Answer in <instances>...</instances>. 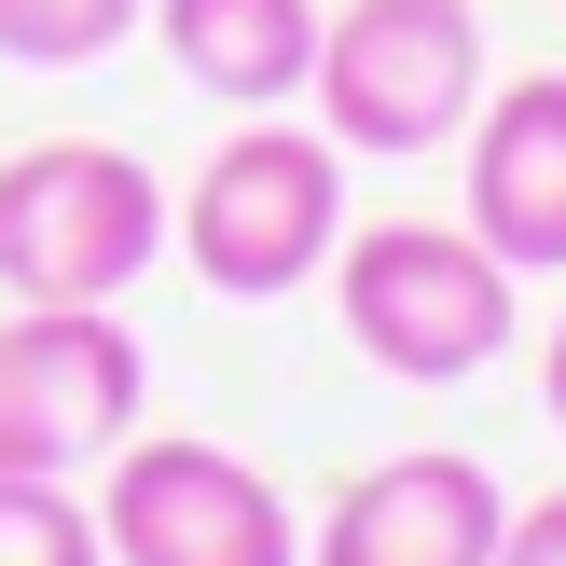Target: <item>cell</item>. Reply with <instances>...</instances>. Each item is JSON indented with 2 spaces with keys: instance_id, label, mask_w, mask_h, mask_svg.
Listing matches in <instances>:
<instances>
[{
  "instance_id": "6",
  "label": "cell",
  "mask_w": 566,
  "mask_h": 566,
  "mask_svg": "<svg viewBox=\"0 0 566 566\" xmlns=\"http://www.w3.org/2000/svg\"><path fill=\"white\" fill-rule=\"evenodd\" d=\"M138 332L111 304H14L0 318V470H83L138 442Z\"/></svg>"
},
{
  "instance_id": "1",
  "label": "cell",
  "mask_w": 566,
  "mask_h": 566,
  "mask_svg": "<svg viewBox=\"0 0 566 566\" xmlns=\"http://www.w3.org/2000/svg\"><path fill=\"white\" fill-rule=\"evenodd\" d=\"M332 249H346V138L249 111L180 193V263L221 304H291L304 276H332Z\"/></svg>"
},
{
  "instance_id": "8",
  "label": "cell",
  "mask_w": 566,
  "mask_h": 566,
  "mask_svg": "<svg viewBox=\"0 0 566 566\" xmlns=\"http://www.w3.org/2000/svg\"><path fill=\"white\" fill-rule=\"evenodd\" d=\"M457 153H470V235L512 276H566V70H525L497 111H470Z\"/></svg>"
},
{
  "instance_id": "7",
  "label": "cell",
  "mask_w": 566,
  "mask_h": 566,
  "mask_svg": "<svg viewBox=\"0 0 566 566\" xmlns=\"http://www.w3.org/2000/svg\"><path fill=\"white\" fill-rule=\"evenodd\" d=\"M512 497L470 457H387L304 525V566H497Z\"/></svg>"
},
{
  "instance_id": "9",
  "label": "cell",
  "mask_w": 566,
  "mask_h": 566,
  "mask_svg": "<svg viewBox=\"0 0 566 566\" xmlns=\"http://www.w3.org/2000/svg\"><path fill=\"white\" fill-rule=\"evenodd\" d=\"M166 42V70L193 83V97H221V111H291L304 83H318V0H153L138 14Z\"/></svg>"
},
{
  "instance_id": "10",
  "label": "cell",
  "mask_w": 566,
  "mask_h": 566,
  "mask_svg": "<svg viewBox=\"0 0 566 566\" xmlns=\"http://www.w3.org/2000/svg\"><path fill=\"white\" fill-rule=\"evenodd\" d=\"M0 566H111V539L55 470H0Z\"/></svg>"
},
{
  "instance_id": "3",
  "label": "cell",
  "mask_w": 566,
  "mask_h": 566,
  "mask_svg": "<svg viewBox=\"0 0 566 566\" xmlns=\"http://www.w3.org/2000/svg\"><path fill=\"white\" fill-rule=\"evenodd\" d=\"M166 263V180L111 138H42L0 166V291L14 304H125Z\"/></svg>"
},
{
  "instance_id": "11",
  "label": "cell",
  "mask_w": 566,
  "mask_h": 566,
  "mask_svg": "<svg viewBox=\"0 0 566 566\" xmlns=\"http://www.w3.org/2000/svg\"><path fill=\"white\" fill-rule=\"evenodd\" d=\"M153 0H0V55L14 70H97Z\"/></svg>"
},
{
  "instance_id": "2",
  "label": "cell",
  "mask_w": 566,
  "mask_h": 566,
  "mask_svg": "<svg viewBox=\"0 0 566 566\" xmlns=\"http://www.w3.org/2000/svg\"><path fill=\"white\" fill-rule=\"evenodd\" d=\"M332 304H346L359 359L401 387H457L512 346V263L470 221H359L332 249Z\"/></svg>"
},
{
  "instance_id": "13",
  "label": "cell",
  "mask_w": 566,
  "mask_h": 566,
  "mask_svg": "<svg viewBox=\"0 0 566 566\" xmlns=\"http://www.w3.org/2000/svg\"><path fill=\"white\" fill-rule=\"evenodd\" d=\"M539 401H553V429H566V318H553V346H539Z\"/></svg>"
},
{
  "instance_id": "12",
  "label": "cell",
  "mask_w": 566,
  "mask_h": 566,
  "mask_svg": "<svg viewBox=\"0 0 566 566\" xmlns=\"http://www.w3.org/2000/svg\"><path fill=\"white\" fill-rule=\"evenodd\" d=\"M497 566H566V484H553V497H525V512L497 525Z\"/></svg>"
},
{
  "instance_id": "4",
  "label": "cell",
  "mask_w": 566,
  "mask_h": 566,
  "mask_svg": "<svg viewBox=\"0 0 566 566\" xmlns=\"http://www.w3.org/2000/svg\"><path fill=\"white\" fill-rule=\"evenodd\" d=\"M304 97L346 153H442L484 111V14L470 0H346L318 28Z\"/></svg>"
},
{
  "instance_id": "5",
  "label": "cell",
  "mask_w": 566,
  "mask_h": 566,
  "mask_svg": "<svg viewBox=\"0 0 566 566\" xmlns=\"http://www.w3.org/2000/svg\"><path fill=\"white\" fill-rule=\"evenodd\" d=\"M97 539L111 566H304L291 497L221 442H111Z\"/></svg>"
}]
</instances>
